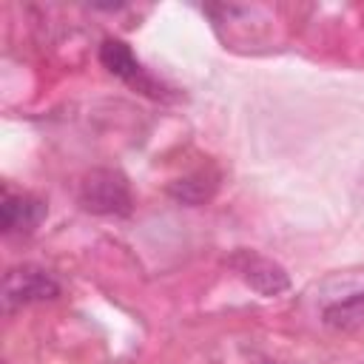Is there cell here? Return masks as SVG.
<instances>
[{
  "instance_id": "obj_1",
  "label": "cell",
  "mask_w": 364,
  "mask_h": 364,
  "mask_svg": "<svg viewBox=\"0 0 364 364\" xmlns=\"http://www.w3.org/2000/svg\"><path fill=\"white\" fill-rule=\"evenodd\" d=\"M77 199L88 213H97V216H128L134 210L128 179L114 168L88 171L80 182Z\"/></svg>"
},
{
  "instance_id": "obj_2",
  "label": "cell",
  "mask_w": 364,
  "mask_h": 364,
  "mask_svg": "<svg viewBox=\"0 0 364 364\" xmlns=\"http://www.w3.org/2000/svg\"><path fill=\"white\" fill-rule=\"evenodd\" d=\"M57 296H60V284L54 282V276L34 264L11 267L3 279V307L6 310L34 304V301H48Z\"/></svg>"
},
{
  "instance_id": "obj_3",
  "label": "cell",
  "mask_w": 364,
  "mask_h": 364,
  "mask_svg": "<svg viewBox=\"0 0 364 364\" xmlns=\"http://www.w3.org/2000/svg\"><path fill=\"white\" fill-rule=\"evenodd\" d=\"M100 63H102L114 77H119L125 85H131L134 91L148 94V97H154V100L165 97L162 82L148 74V68L134 57V51H131L128 43H122V40H105V43L100 46Z\"/></svg>"
},
{
  "instance_id": "obj_4",
  "label": "cell",
  "mask_w": 364,
  "mask_h": 364,
  "mask_svg": "<svg viewBox=\"0 0 364 364\" xmlns=\"http://www.w3.org/2000/svg\"><path fill=\"white\" fill-rule=\"evenodd\" d=\"M228 264L239 273V279H242L245 284H250V287H253L256 293H262V296H276V293H282V290L290 287V279H287L284 267L276 264L273 259L256 253V250H245V247H242V250H236V253L228 259Z\"/></svg>"
},
{
  "instance_id": "obj_5",
  "label": "cell",
  "mask_w": 364,
  "mask_h": 364,
  "mask_svg": "<svg viewBox=\"0 0 364 364\" xmlns=\"http://www.w3.org/2000/svg\"><path fill=\"white\" fill-rule=\"evenodd\" d=\"M46 219V202H40L31 193H11L3 191L0 205V225L6 233H31Z\"/></svg>"
},
{
  "instance_id": "obj_6",
  "label": "cell",
  "mask_w": 364,
  "mask_h": 364,
  "mask_svg": "<svg viewBox=\"0 0 364 364\" xmlns=\"http://www.w3.org/2000/svg\"><path fill=\"white\" fill-rule=\"evenodd\" d=\"M324 324L341 333H358L364 330V293H353L347 299H338L324 307Z\"/></svg>"
},
{
  "instance_id": "obj_7",
  "label": "cell",
  "mask_w": 364,
  "mask_h": 364,
  "mask_svg": "<svg viewBox=\"0 0 364 364\" xmlns=\"http://www.w3.org/2000/svg\"><path fill=\"white\" fill-rule=\"evenodd\" d=\"M213 188H216V176H208L205 171H199V173H193V176H185V179L173 182V185H171V193H173L179 202L199 205V202L210 199Z\"/></svg>"
}]
</instances>
